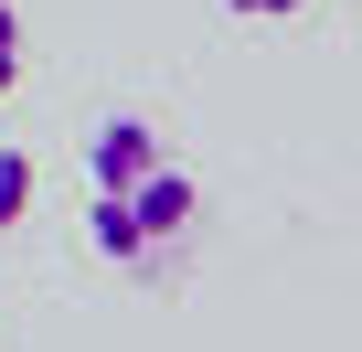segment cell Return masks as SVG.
Returning <instances> with one entry per match:
<instances>
[{
  "mask_svg": "<svg viewBox=\"0 0 362 352\" xmlns=\"http://www.w3.org/2000/svg\"><path fill=\"white\" fill-rule=\"evenodd\" d=\"M203 214V182L181 171V149L149 118H107L86 139V235L107 267H160Z\"/></svg>",
  "mask_w": 362,
  "mask_h": 352,
  "instance_id": "obj_1",
  "label": "cell"
},
{
  "mask_svg": "<svg viewBox=\"0 0 362 352\" xmlns=\"http://www.w3.org/2000/svg\"><path fill=\"white\" fill-rule=\"evenodd\" d=\"M22 214H33V160H22L11 139H0V235H11Z\"/></svg>",
  "mask_w": 362,
  "mask_h": 352,
  "instance_id": "obj_2",
  "label": "cell"
},
{
  "mask_svg": "<svg viewBox=\"0 0 362 352\" xmlns=\"http://www.w3.org/2000/svg\"><path fill=\"white\" fill-rule=\"evenodd\" d=\"M22 86V0H0V96Z\"/></svg>",
  "mask_w": 362,
  "mask_h": 352,
  "instance_id": "obj_3",
  "label": "cell"
},
{
  "mask_svg": "<svg viewBox=\"0 0 362 352\" xmlns=\"http://www.w3.org/2000/svg\"><path fill=\"white\" fill-rule=\"evenodd\" d=\"M224 11H245V22H288V11H309V0H224Z\"/></svg>",
  "mask_w": 362,
  "mask_h": 352,
  "instance_id": "obj_4",
  "label": "cell"
}]
</instances>
